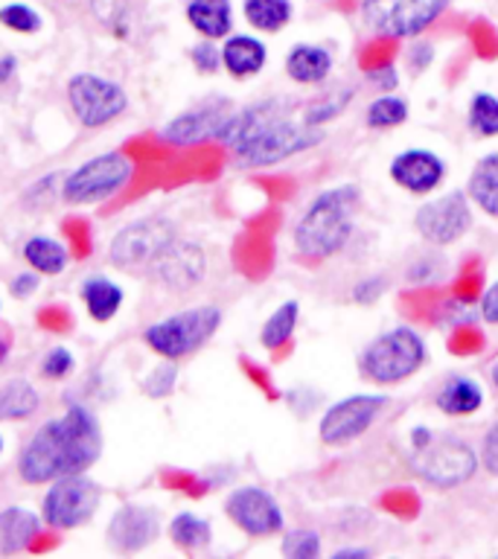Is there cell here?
I'll return each mask as SVG.
<instances>
[{
    "label": "cell",
    "mask_w": 498,
    "mask_h": 559,
    "mask_svg": "<svg viewBox=\"0 0 498 559\" xmlns=\"http://www.w3.org/2000/svg\"><path fill=\"white\" fill-rule=\"evenodd\" d=\"M105 452L103 423L85 402H70L59 417L44 419L17 452V478L42 487L64 475L94 469Z\"/></svg>",
    "instance_id": "obj_1"
},
{
    "label": "cell",
    "mask_w": 498,
    "mask_h": 559,
    "mask_svg": "<svg viewBox=\"0 0 498 559\" xmlns=\"http://www.w3.org/2000/svg\"><path fill=\"white\" fill-rule=\"evenodd\" d=\"M361 190L356 183H339L321 190L297 216L292 242L306 260H330L349 245L356 234V207Z\"/></svg>",
    "instance_id": "obj_2"
},
{
    "label": "cell",
    "mask_w": 498,
    "mask_h": 559,
    "mask_svg": "<svg viewBox=\"0 0 498 559\" xmlns=\"http://www.w3.org/2000/svg\"><path fill=\"white\" fill-rule=\"evenodd\" d=\"M405 461L423 484L437 489L463 487L481 469V454H475L466 440L454 435H437L428 426H414L408 431Z\"/></svg>",
    "instance_id": "obj_3"
},
{
    "label": "cell",
    "mask_w": 498,
    "mask_h": 559,
    "mask_svg": "<svg viewBox=\"0 0 498 559\" xmlns=\"http://www.w3.org/2000/svg\"><path fill=\"white\" fill-rule=\"evenodd\" d=\"M295 103L286 99L277 111L269 114L265 120L251 131V138H245L236 148H230L234 164L239 169H262V166L283 164L288 157L304 155L323 140V129H315L309 122L292 117Z\"/></svg>",
    "instance_id": "obj_4"
},
{
    "label": "cell",
    "mask_w": 498,
    "mask_h": 559,
    "mask_svg": "<svg viewBox=\"0 0 498 559\" xmlns=\"http://www.w3.org/2000/svg\"><path fill=\"white\" fill-rule=\"evenodd\" d=\"M428 358L426 338L414 326H393V330L376 335L358 356V373L370 384L391 388L423 370Z\"/></svg>",
    "instance_id": "obj_5"
},
{
    "label": "cell",
    "mask_w": 498,
    "mask_h": 559,
    "mask_svg": "<svg viewBox=\"0 0 498 559\" xmlns=\"http://www.w3.org/2000/svg\"><path fill=\"white\" fill-rule=\"evenodd\" d=\"M225 312L216 304H199L181 312H173L161 318V321L149 323L143 330V344H146L155 356L181 358L195 356L201 347H208L210 341L216 338V332L222 330Z\"/></svg>",
    "instance_id": "obj_6"
},
{
    "label": "cell",
    "mask_w": 498,
    "mask_h": 559,
    "mask_svg": "<svg viewBox=\"0 0 498 559\" xmlns=\"http://www.w3.org/2000/svg\"><path fill=\"white\" fill-rule=\"evenodd\" d=\"M138 173V164L126 152L111 148L87 157L76 169L61 175V201L68 207H96L120 195Z\"/></svg>",
    "instance_id": "obj_7"
},
{
    "label": "cell",
    "mask_w": 498,
    "mask_h": 559,
    "mask_svg": "<svg viewBox=\"0 0 498 559\" xmlns=\"http://www.w3.org/2000/svg\"><path fill=\"white\" fill-rule=\"evenodd\" d=\"M99 507H103V484L91 478L87 472H76V475H64L47 484L38 513L44 519V527L68 533L91 524Z\"/></svg>",
    "instance_id": "obj_8"
},
{
    "label": "cell",
    "mask_w": 498,
    "mask_h": 559,
    "mask_svg": "<svg viewBox=\"0 0 498 559\" xmlns=\"http://www.w3.org/2000/svg\"><path fill=\"white\" fill-rule=\"evenodd\" d=\"M178 225L164 213H149L122 225L108 242V262L120 271H146L178 239Z\"/></svg>",
    "instance_id": "obj_9"
},
{
    "label": "cell",
    "mask_w": 498,
    "mask_h": 559,
    "mask_svg": "<svg viewBox=\"0 0 498 559\" xmlns=\"http://www.w3.org/2000/svg\"><path fill=\"white\" fill-rule=\"evenodd\" d=\"M452 0H361V21L374 35L388 41L419 38Z\"/></svg>",
    "instance_id": "obj_10"
},
{
    "label": "cell",
    "mask_w": 498,
    "mask_h": 559,
    "mask_svg": "<svg viewBox=\"0 0 498 559\" xmlns=\"http://www.w3.org/2000/svg\"><path fill=\"white\" fill-rule=\"evenodd\" d=\"M64 94H68L70 114L85 129H105L129 111L126 87L103 73H73Z\"/></svg>",
    "instance_id": "obj_11"
},
{
    "label": "cell",
    "mask_w": 498,
    "mask_h": 559,
    "mask_svg": "<svg viewBox=\"0 0 498 559\" xmlns=\"http://www.w3.org/2000/svg\"><path fill=\"white\" fill-rule=\"evenodd\" d=\"M388 405L391 400L384 393H349L344 400H335L318 423L321 443L349 445L358 437H365Z\"/></svg>",
    "instance_id": "obj_12"
},
{
    "label": "cell",
    "mask_w": 498,
    "mask_h": 559,
    "mask_svg": "<svg viewBox=\"0 0 498 559\" xmlns=\"http://www.w3.org/2000/svg\"><path fill=\"white\" fill-rule=\"evenodd\" d=\"M472 227V201L466 190H449L437 199H428L414 213V230L423 242L446 248L461 242Z\"/></svg>",
    "instance_id": "obj_13"
},
{
    "label": "cell",
    "mask_w": 498,
    "mask_h": 559,
    "mask_svg": "<svg viewBox=\"0 0 498 559\" xmlns=\"http://www.w3.org/2000/svg\"><path fill=\"white\" fill-rule=\"evenodd\" d=\"M225 515L234 527L253 539H269V536L286 531V515H283L280 501L269 489L257 487V484H242V487L230 489L225 498Z\"/></svg>",
    "instance_id": "obj_14"
},
{
    "label": "cell",
    "mask_w": 498,
    "mask_h": 559,
    "mask_svg": "<svg viewBox=\"0 0 498 559\" xmlns=\"http://www.w3.org/2000/svg\"><path fill=\"white\" fill-rule=\"evenodd\" d=\"M230 111H234V103L227 96H210V99H201L199 105H192L187 111L175 114L173 120L161 126L157 138H161V143L175 148L201 146V143H210V140L218 138V131L230 117Z\"/></svg>",
    "instance_id": "obj_15"
},
{
    "label": "cell",
    "mask_w": 498,
    "mask_h": 559,
    "mask_svg": "<svg viewBox=\"0 0 498 559\" xmlns=\"http://www.w3.org/2000/svg\"><path fill=\"white\" fill-rule=\"evenodd\" d=\"M143 274H149V280H155L166 292H190L208 277V251L195 239L178 236Z\"/></svg>",
    "instance_id": "obj_16"
},
{
    "label": "cell",
    "mask_w": 498,
    "mask_h": 559,
    "mask_svg": "<svg viewBox=\"0 0 498 559\" xmlns=\"http://www.w3.org/2000/svg\"><path fill=\"white\" fill-rule=\"evenodd\" d=\"M161 536V510L152 504H122L105 527V545L114 554H140Z\"/></svg>",
    "instance_id": "obj_17"
},
{
    "label": "cell",
    "mask_w": 498,
    "mask_h": 559,
    "mask_svg": "<svg viewBox=\"0 0 498 559\" xmlns=\"http://www.w3.org/2000/svg\"><path fill=\"white\" fill-rule=\"evenodd\" d=\"M388 175L400 190L411 195H428L446 181V160L431 148L414 146L391 157Z\"/></svg>",
    "instance_id": "obj_18"
},
{
    "label": "cell",
    "mask_w": 498,
    "mask_h": 559,
    "mask_svg": "<svg viewBox=\"0 0 498 559\" xmlns=\"http://www.w3.org/2000/svg\"><path fill=\"white\" fill-rule=\"evenodd\" d=\"M44 519L24 504H9L0 510V557L24 554L42 536Z\"/></svg>",
    "instance_id": "obj_19"
},
{
    "label": "cell",
    "mask_w": 498,
    "mask_h": 559,
    "mask_svg": "<svg viewBox=\"0 0 498 559\" xmlns=\"http://www.w3.org/2000/svg\"><path fill=\"white\" fill-rule=\"evenodd\" d=\"M79 300L85 306L87 318L94 323H108L120 314L126 304V288L108 274H87L79 283Z\"/></svg>",
    "instance_id": "obj_20"
},
{
    "label": "cell",
    "mask_w": 498,
    "mask_h": 559,
    "mask_svg": "<svg viewBox=\"0 0 498 559\" xmlns=\"http://www.w3.org/2000/svg\"><path fill=\"white\" fill-rule=\"evenodd\" d=\"M269 64V47L248 33H230L222 41V70L234 79H251Z\"/></svg>",
    "instance_id": "obj_21"
},
{
    "label": "cell",
    "mask_w": 498,
    "mask_h": 559,
    "mask_svg": "<svg viewBox=\"0 0 498 559\" xmlns=\"http://www.w3.org/2000/svg\"><path fill=\"white\" fill-rule=\"evenodd\" d=\"M484 400H487V393H484L481 382L466 373L449 376L435 393L437 411L446 417H472L484 408Z\"/></svg>",
    "instance_id": "obj_22"
},
{
    "label": "cell",
    "mask_w": 498,
    "mask_h": 559,
    "mask_svg": "<svg viewBox=\"0 0 498 559\" xmlns=\"http://www.w3.org/2000/svg\"><path fill=\"white\" fill-rule=\"evenodd\" d=\"M335 68V56L321 44H295L286 52V76L295 85H323Z\"/></svg>",
    "instance_id": "obj_23"
},
{
    "label": "cell",
    "mask_w": 498,
    "mask_h": 559,
    "mask_svg": "<svg viewBox=\"0 0 498 559\" xmlns=\"http://www.w3.org/2000/svg\"><path fill=\"white\" fill-rule=\"evenodd\" d=\"M187 24L213 41H225L234 33V3L230 0H187Z\"/></svg>",
    "instance_id": "obj_24"
},
{
    "label": "cell",
    "mask_w": 498,
    "mask_h": 559,
    "mask_svg": "<svg viewBox=\"0 0 498 559\" xmlns=\"http://www.w3.org/2000/svg\"><path fill=\"white\" fill-rule=\"evenodd\" d=\"M21 257L33 271H38L42 277H61L70 265L68 245L59 242L56 236L35 234L21 245Z\"/></svg>",
    "instance_id": "obj_25"
},
{
    "label": "cell",
    "mask_w": 498,
    "mask_h": 559,
    "mask_svg": "<svg viewBox=\"0 0 498 559\" xmlns=\"http://www.w3.org/2000/svg\"><path fill=\"white\" fill-rule=\"evenodd\" d=\"M42 411V393L26 376H12L0 384V423H21Z\"/></svg>",
    "instance_id": "obj_26"
},
{
    "label": "cell",
    "mask_w": 498,
    "mask_h": 559,
    "mask_svg": "<svg viewBox=\"0 0 498 559\" xmlns=\"http://www.w3.org/2000/svg\"><path fill=\"white\" fill-rule=\"evenodd\" d=\"M466 195L489 218H498V152H489L472 166Z\"/></svg>",
    "instance_id": "obj_27"
},
{
    "label": "cell",
    "mask_w": 498,
    "mask_h": 559,
    "mask_svg": "<svg viewBox=\"0 0 498 559\" xmlns=\"http://www.w3.org/2000/svg\"><path fill=\"white\" fill-rule=\"evenodd\" d=\"M166 536L178 550L195 554V550H204L213 542V524L204 515L192 513V510H181L166 524Z\"/></svg>",
    "instance_id": "obj_28"
},
{
    "label": "cell",
    "mask_w": 498,
    "mask_h": 559,
    "mask_svg": "<svg viewBox=\"0 0 498 559\" xmlns=\"http://www.w3.org/2000/svg\"><path fill=\"white\" fill-rule=\"evenodd\" d=\"M242 15L257 33H280L292 21V0H242Z\"/></svg>",
    "instance_id": "obj_29"
},
{
    "label": "cell",
    "mask_w": 498,
    "mask_h": 559,
    "mask_svg": "<svg viewBox=\"0 0 498 559\" xmlns=\"http://www.w3.org/2000/svg\"><path fill=\"white\" fill-rule=\"evenodd\" d=\"M297 323H300V304L297 300H283L274 312L262 321L260 326V347L280 349L292 341Z\"/></svg>",
    "instance_id": "obj_30"
},
{
    "label": "cell",
    "mask_w": 498,
    "mask_h": 559,
    "mask_svg": "<svg viewBox=\"0 0 498 559\" xmlns=\"http://www.w3.org/2000/svg\"><path fill=\"white\" fill-rule=\"evenodd\" d=\"M353 96H356V91L349 85H341V87H332V91H323L315 103H309L304 108V122H309V126H315V129H323L327 122L335 120V117H341V114L347 111V105L353 103Z\"/></svg>",
    "instance_id": "obj_31"
},
{
    "label": "cell",
    "mask_w": 498,
    "mask_h": 559,
    "mask_svg": "<svg viewBox=\"0 0 498 559\" xmlns=\"http://www.w3.org/2000/svg\"><path fill=\"white\" fill-rule=\"evenodd\" d=\"M408 117H411L408 99L396 94H379L374 103L365 108V126L376 131L396 129V126H402Z\"/></svg>",
    "instance_id": "obj_32"
},
{
    "label": "cell",
    "mask_w": 498,
    "mask_h": 559,
    "mask_svg": "<svg viewBox=\"0 0 498 559\" xmlns=\"http://www.w3.org/2000/svg\"><path fill=\"white\" fill-rule=\"evenodd\" d=\"M466 126L481 140L498 138V96L489 91L472 94L466 105Z\"/></svg>",
    "instance_id": "obj_33"
},
{
    "label": "cell",
    "mask_w": 498,
    "mask_h": 559,
    "mask_svg": "<svg viewBox=\"0 0 498 559\" xmlns=\"http://www.w3.org/2000/svg\"><path fill=\"white\" fill-rule=\"evenodd\" d=\"M280 554L288 559H315L323 554V539L318 531L309 527H295V531H283L280 539Z\"/></svg>",
    "instance_id": "obj_34"
},
{
    "label": "cell",
    "mask_w": 498,
    "mask_h": 559,
    "mask_svg": "<svg viewBox=\"0 0 498 559\" xmlns=\"http://www.w3.org/2000/svg\"><path fill=\"white\" fill-rule=\"evenodd\" d=\"M0 26H7L12 33L21 35H35L44 29L42 12L29 3H21V0H12V3H3L0 7Z\"/></svg>",
    "instance_id": "obj_35"
},
{
    "label": "cell",
    "mask_w": 498,
    "mask_h": 559,
    "mask_svg": "<svg viewBox=\"0 0 498 559\" xmlns=\"http://www.w3.org/2000/svg\"><path fill=\"white\" fill-rule=\"evenodd\" d=\"M76 367L79 361L73 349L64 347V344H52L38 361V376L47 379V382H64V379L76 373Z\"/></svg>",
    "instance_id": "obj_36"
},
{
    "label": "cell",
    "mask_w": 498,
    "mask_h": 559,
    "mask_svg": "<svg viewBox=\"0 0 498 559\" xmlns=\"http://www.w3.org/2000/svg\"><path fill=\"white\" fill-rule=\"evenodd\" d=\"M178 361L173 358H164L161 365L152 367L146 376H143V382H140V391L146 393L149 400H166V396H173L175 384H178Z\"/></svg>",
    "instance_id": "obj_37"
},
{
    "label": "cell",
    "mask_w": 498,
    "mask_h": 559,
    "mask_svg": "<svg viewBox=\"0 0 498 559\" xmlns=\"http://www.w3.org/2000/svg\"><path fill=\"white\" fill-rule=\"evenodd\" d=\"M190 61H192V68L199 70V73L213 76V73L222 70V47H218L213 38H201L199 44H192Z\"/></svg>",
    "instance_id": "obj_38"
},
{
    "label": "cell",
    "mask_w": 498,
    "mask_h": 559,
    "mask_svg": "<svg viewBox=\"0 0 498 559\" xmlns=\"http://www.w3.org/2000/svg\"><path fill=\"white\" fill-rule=\"evenodd\" d=\"M384 292H388V277H384V274H367V277H361L356 286L349 288V297H353L356 304L370 306L376 304Z\"/></svg>",
    "instance_id": "obj_39"
},
{
    "label": "cell",
    "mask_w": 498,
    "mask_h": 559,
    "mask_svg": "<svg viewBox=\"0 0 498 559\" xmlns=\"http://www.w3.org/2000/svg\"><path fill=\"white\" fill-rule=\"evenodd\" d=\"M365 82L374 91H382V94H393L396 87H400V70L393 68V64H376L365 73Z\"/></svg>",
    "instance_id": "obj_40"
},
{
    "label": "cell",
    "mask_w": 498,
    "mask_h": 559,
    "mask_svg": "<svg viewBox=\"0 0 498 559\" xmlns=\"http://www.w3.org/2000/svg\"><path fill=\"white\" fill-rule=\"evenodd\" d=\"M42 288V274L33 269L17 271L15 277L9 280V295L15 297V300H29Z\"/></svg>",
    "instance_id": "obj_41"
},
{
    "label": "cell",
    "mask_w": 498,
    "mask_h": 559,
    "mask_svg": "<svg viewBox=\"0 0 498 559\" xmlns=\"http://www.w3.org/2000/svg\"><path fill=\"white\" fill-rule=\"evenodd\" d=\"M481 466L498 478V423L487 428V435H484V443H481Z\"/></svg>",
    "instance_id": "obj_42"
},
{
    "label": "cell",
    "mask_w": 498,
    "mask_h": 559,
    "mask_svg": "<svg viewBox=\"0 0 498 559\" xmlns=\"http://www.w3.org/2000/svg\"><path fill=\"white\" fill-rule=\"evenodd\" d=\"M405 61H408V68L414 73H423V70L431 68V61H435V44L431 41H414L405 50Z\"/></svg>",
    "instance_id": "obj_43"
},
{
    "label": "cell",
    "mask_w": 498,
    "mask_h": 559,
    "mask_svg": "<svg viewBox=\"0 0 498 559\" xmlns=\"http://www.w3.org/2000/svg\"><path fill=\"white\" fill-rule=\"evenodd\" d=\"M478 314L484 323H489V326H498V280L496 283H489L487 292L481 295Z\"/></svg>",
    "instance_id": "obj_44"
},
{
    "label": "cell",
    "mask_w": 498,
    "mask_h": 559,
    "mask_svg": "<svg viewBox=\"0 0 498 559\" xmlns=\"http://www.w3.org/2000/svg\"><path fill=\"white\" fill-rule=\"evenodd\" d=\"M17 70H21V61H17L15 52H3L0 56V91L15 82Z\"/></svg>",
    "instance_id": "obj_45"
},
{
    "label": "cell",
    "mask_w": 498,
    "mask_h": 559,
    "mask_svg": "<svg viewBox=\"0 0 498 559\" xmlns=\"http://www.w3.org/2000/svg\"><path fill=\"white\" fill-rule=\"evenodd\" d=\"M103 3H105V0H99V3H94L96 15L103 12ZM111 3H114V0H111ZM117 3H120V0H117ZM108 29H114V33H117V35H126V33H129V21H126V15H122V7L114 9L111 21H108Z\"/></svg>",
    "instance_id": "obj_46"
},
{
    "label": "cell",
    "mask_w": 498,
    "mask_h": 559,
    "mask_svg": "<svg viewBox=\"0 0 498 559\" xmlns=\"http://www.w3.org/2000/svg\"><path fill=\"white\" fill-rule=\"evenodd\" d=\"M335 559H367L374 557V550L370 548H361V545H353V548H339L332 554Z\"/></svg>",
    "instance_id": "obj_47"
},
{
    "label": "cell",
    "mask_w": 498,
    "mask_h": 559,
    "mask_svg": "<svg viewBox=\"0 0 498 559\" xmlns=\"http://www.w3.org/2000/svg\"><path fill=\"white\" fill-rule=\"evenodd\" d=\"M9 356H12V338H9V332L0 330V367L7 365Z\"/></svg>",
    "instance_id": "obj_48"
},
{
    "label": "cell",
    "mask_w": 498,
    "mask_h": 559,
    "mask_svg": "<svg viewBox=\"0 0 498 559\" xmlns=\"http://www.w3.org/2000/svg\"><path fill=\"white\" fill-rule=\"evenodd\" d=\"M489 382H493V391L498 393V361H493V365H489Z\"/></svg>",
    "instance_id": "obj_49"
},
{
    "label": "cell",
    "mask_w": 498,
    "mask_h": 559,
    "mask_svg": "<svg viewBox=\"0 0 498 559\" xmlns=\"http://www.w3.org/2000/svg\"><path fill=\"white\" fill-rule=\"evenodd\" d=\"M3 449H7V437L0 435V454H3Z\"/></svg>",
    "instance_id": "obj_50"
},
{
    "label": "cell",
    "mask_w": 498,
    "mask_h": 559,
    "mask_svg": "<svg viewBox=\"0 0 498 559\" xmlns=\"http://www.w3.org/2000/svg\"><path fill=\"white\" fill-rule=\"evenodd\" d=\"M0 314H3V300H0Z\"/></svg>",
    "instance_id": "obj_51"
}]
</instances>
